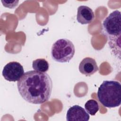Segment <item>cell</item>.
Listing matches in <instances>:
<instances>
[{
  "mask_svg": "<svg viewBox=\"0 0 121 121\" xmlns=\"http://www.w3.org/2000/svg\"><path fill=\"white\" fill-rule=\"evenodd\" d=\"M17 87L22 97L33 104H41L51 97L52 82L46 72L30 70L24 73L17 81Z\"/></svg>",
  "mask_w": 121,
  "mask_h": 121,
  "instance_id": "cell-1",
  "label": "cell"
},
{
  "mask_svg": "<svg viewBox=\"0 0 121 121\" xmlns=\"http://www.w3.org/2000/svg\"><path fill=\"white\" fill-rule=\"evenodd\" d=\"M97 97L105 107L114 108L121 104V85L116 80H104L99 87Z\"/></svg>",
  "mask_w": 121,
  "mask_h": 121,
  "instance_id": "cell-2",
  "label": "cell"
},
{
  "mask_svg": "<svg viewBox=\"0 0 121 121\" xmlns=\"http://www.w3.org/2000/svg\"><path fill=\"white\" fill-rule=\"evenodd\" d=\"M75 48L73 43L66 38L59 39L55 41L51 48L52 59L58 62H69L73 58Z\"/></svg>",
  "mask_w": 121,
  "mask_h": 121,
  "instance_id": "cell-3",
  "label": "cell"
},
{
  "mask_svg": "<svg viewBox=\"0 0 121 121\" xmlns=\"http://www.w3.org/2000/svg\"><path fill=\"white\" fill-rule=\"evenodd\" d=\"M104 31L108 39L120 38L121 35V14L116 10L111 12L103 22Z\"/></svg>",
  "mask_w": 121,
  "mask_h": 121,
  "instance_id": "cell-4",
  "label": "cell"
},
{
  "mask_svg": "<svg viewBox=\"0 0 121 121\" xmlns=\"http://www.w3.org/2000/svg\"><path fill=\"white\" fill-rule=\"evenodd\" d=\"M24 74V70L21 64L17 61L7 63L2 70V76L7 81H18Z\"/></svg>",
  "mask_w": 121,
  "mask_h": 121,
  "instance_id": "cell-5",
  "label": "cell"
},
{
  "mask_svg": "<svg viewBox=\"0 0 121 121\" xmlns=\"http://www.w3.org/2000/svg\"><path fill=\"white\" fill-rule=\"evenodd\" d=\"M89 118L88 112L78 105H74L69 107L67 112V121H88Z\"/></svg>",
  "mask_w": 121,
  "mask_h": 121,
  "instance_id": "cell-6",
  "label": "cell"
},
{
  "mask_svg": "<svg viewBox=\"0 0 121 121\" xmlns=\"http://www.w3.org/2000/svg\"><path fill=\"white\" fill-rule=\"evenodd\" d=\"M78 69L81 73L86 76L93 75L99 69L95 60L90 57L84 58L79 64Z\"/></svg>",
  "mask_w": 121,
  "mask_h": 121,
  "instance_id": "cell-7",
  "label": "cell"
},
{
  "mask_svg": "<svg viewBox=\"0 0 121 121\" xmlns=\"http://www.w3.org/2000/svg\"><path fill=\"white\" fill-rule=\"evenodd\" d=\"M95 18V15L92 9L88 6L81 5L77 10V20L82 25L91 23Z\"/></svg>",
  "mask_w": 121,
  "mask_h": 121,
  "instance_id": "cell-8",
  "label": "cell"
},
{
  "mask_svg": "<svg viewBox=\"0 0 121 121\" xmlns=\"http://www.w3.org/2000/svg\"><path fill=\"white\" fill-rule=\"evenodd\" d=\"M32 68L37 71L46 72L49 68V64L45 59L40 58L33 61Z\"/></svg>",
  "mask_w": 121,
  "mask_h": 121,
  "instance_id": "cell-9",
  "label": "cell"
},
{
  "mask_svg": "<svg viewBox=\"0 0 121 121\" xmlns=\"http://www.w3.org/2000/svg\"><path fill=\"white\" fill-rule=\"evenodd\" d=\"M85 108L88 114L93 116L99 111V106L96 100L90 99L85 103Z\"/></svg>",
  "mask_w": 121,
  "mask_h": 121,
  "instance_id": "cell-10",
  "label": "cell"
},
{
  "mask_svg": "<svg viewBox=\"0 0 121 121\" xmlns=\"http://www.w3.org/2000/svg\"><path fill=\"white\" fill-rule=\"evenodd\" d=\"M2 5L9 9H14L17 6L19 1L18 0H1Z\"/></svg>",
  "mask_w": 121,
  "mask_h": 121,
  "instance_id": "cell-11",
  "label": "cell"
}]
</instances>
